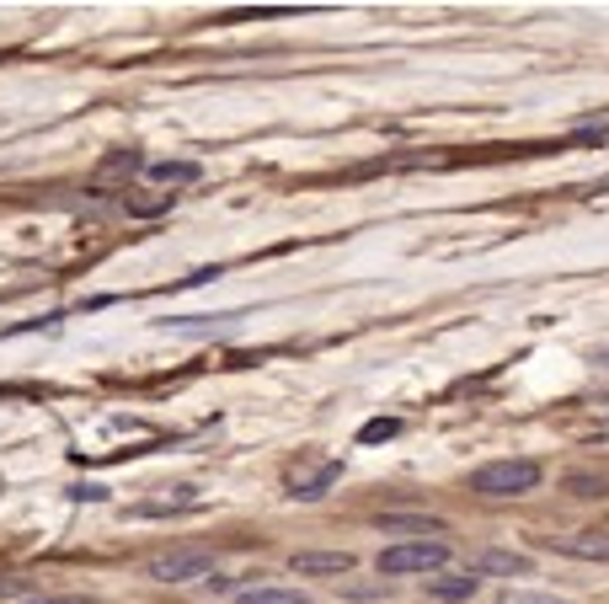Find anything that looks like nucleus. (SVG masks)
Segmentation results:
<instances>
[{
    "label": "nucleus",
    "instance_id": "nucleus-1",
    "mask_svg": "<svg viewBox=\"0 0 609 604\" xmlns=\"http://www.w3.org/2000/svg\"><path fill=\"white\" fill-rule=\"evenodd\" d=\"M540 466L535 460H487L481 471H471V492L481 498H524V492L540 487Z\"/></svg>",
    "mask_w": 609,
    "mask_h": 604
},
{
    "label": "nucleus",
    "instance_id": "nucleus-2",
    "mask_svg": "<svg viewBox=\"0 0 609 604\" xmlns=\"http://www.w3.org/2000/svg\"><path fill=\"white\" fill-rule=\"evenodd\" d=\"M449 562V546L444 540H406V546H390L380 551V578H406V572H439Z\"/></svg>",
    "mask_w": 609,
    "mask_h": 604
},
{
    "label": "nucleus",
    "instance_id": "nucleus-3",
    "mask_svg": "<svg viewBox=\"0 0 609 604\" xmlns=\"http://www.w3.org/2000/svg\"><path fill=\"white\" fill-rule=\"evenodd\" d=\"M145 572L155 583H209L214 578V556L209 551H166V556H150Z\"/></svg>",
    "mask_w": 609,
    "mask_h": 604
},
{
    "label": "nucleus",
    "instance_id": "nucleus-4",
    "mask_svg": "<svg viewBox=\"0 0 609 604\" xmlns=\"http://www.w3.org/2000/svg\"><path fill=\"white\" fill-rule=\"evenodd\" d=\"M353 567H358L353 551H294L289 556L294 578H348Z\"/></svg>",
    "mask_w": 609,
    "mask_h": 604
},
{
    "label": "nucleus",
    "instance_id": "nucleus-5",
    "mask_svg": "<svg viewBox=\"0 0 609 604\" xmlns=\"http://www.w3.org/2000/svg\"><path fill=\"white\" fill-rule=\"evenodd\" d=\"M342 476V460H316V466H289V476H284V487H289V498H321L326 487H332Z\"/></svg>",
    "mask_w": 609,
    "mask_h": 604
},
{
    "label": "nucleus",
    "instance_id": "nucleus-6",
    "mask_svg": "<svg viewBox=\"0 0 609 604\" xmlns=\"http://www.w3.org/2000/svg\"><path fill=\"white\" fill-rule=\"evenodd\" d=\"M561 556H583V562H609V535L604 530H572V535H551L545 540Z\"/></svg>",
    "mask_w": 609,
    "mask_h": 604
},
{
    "label": "nucleus",
    "instance_id": "nucleus-7",
    "mask_svg": "<svg viewBox=\"0 0 609 604\" xmlns=\"http://www.w3.org/2000/svg\"><path fill=\"white\" fill-rule=\"evenodd\" d=\"M230 594H236V604H310L305 588H289V583H241Z\"/></svg>",
    "mask_w": 609,
    "mask_h": 604
},
{
    "label": "nucleus",
    "instance_id": "nucleus-8",
    "mask_svg": "<svg viewBox=\"0 0 609 604\" xmlns=\"http://www.w3.org/2000/svg\"><path fill=\"white\" fill-rule=\"evenodd\" d=\"M529 567L535 562H529L524 551H487L476 562V572H497V578H529Z\"/></svg>",
    "mask_w": 609,
    "mask_h": 604
},
{
    "label": "nucleus",
    "instance_id": "nucleus-9",
    "mask_svg": "<svg viewBox=\"0 0 609 604\" xmlns=\"http://www.w3.org/2000/svg\"><path fill=\"white\" fill-rule=\"evenodd\" d=\"M481 588L476 572H465V578H428V599H444V604H455V599H471Z\"/></svg>",
    "mask_w": 609,
    "mask_h": 604
},
{
    "label": "nucleus",
    "instance_id": "nucleus-10",
    "mask_svg": "<svg viewBox=\"0 0 609 604\" xmlns=\"http://www.w3.org/2000/svg\"><path fill=\"white\" fill-rule=\"evenodd\" d=\"M150 177L166 182V188H187V182H198V166L193 161H155Z\"/></svg>",
    "mask_w": 609,
    "mask_h": 604
},
{
    "label": "nucleus",
    "instance_id": "nucleus-11",
    "mask_svg": "<svg viewBox=\"0 0 609 604\" xmlns=\"http://www.w3.org/2000/svg\"><path fill=\"white\" fill-rule=\"evenodd\" d=\"M380 530H390V535H396V530H406V535H444V524L439 519H412V514H385L380 519Z\"/></svg>",
    "mask_w": 609,
    "mask_h": 604
},
{
    "label": "nucleus",
    "instance_id": "nucleus-12",
    "mask_svg": "<svg viewBox=\"0 0 609 604\" xmlns=\"http://www.w3.org/2000/svg\"><path fill=\"white\" fill-rule=\"evenodd\" d=\"M139 166H145V161H139V150H113V156L97 166V182H107V177H134Z\"/></svg>",
    "mask_w": 609,
    "mask_h": 604
},
{
    "label": "nucleus",
    "instance_id": "nucleus-13",
    "mask_svg": "<svg viewBox=\"0 0 609 604\" xmlns=\"http://www.w3.org/2000/svg\"><path fill=\"white\" fill-rule=\"evenodd\" d=\"M497 604H572L567 594H540V588H519V583H508L503 594H497Z\"/></svg>",
    "mask_w": 609,
    "mask_h": 604
},
{
    "label": "nucleus",
    "instance_id": "nucleus-14",
    "mask_svg": "<svg viewBox=\"0 0 609 604\" xmlns=\"http://www.w3.org/2000/svg\"><path fill=\"white\" fill-rule=\"evenodd\" d=\"M198 498H193V487H171V498H150L139 514H166V508H193Z\"/></svg>",
    "mask_w": 609,
    "mask_h": 604
},
{
    "label": "nucleus",
    "instance_id": "nucleus-15",
    "mask_svg": "<svg viewBox=\"0 0 609 604\" xmlns=\"http://www.w3.org/2000/svg\"><path fill=\"white\" fill-rule=\"evenodd\" d=\"M171 209V193H155V198H129V214H145V220H150V214H166Z\"/></svg>",
    "mask_w": 609,
    "mask_h": 604
},
{
    "label": "nucleus",
    "instance_id": "nucleus-16",
    "mask_svg": "<svg viewBox=\"0 0 609 604\" xmlns=\"http://www.w3.org/2000/svg\"><path fill=\"white\" fill-rule=\"evenodd\" d=\"M572 492H577V498H604V482H593V476H572Z\"/></svg>",
    "mask_w": 609,
    "mask_h": 604
},
{
    "label": "nucleus",
    "instance_id": "nucleus-17",
    "mask_svg": "<svg viewBox=\"0 0 609 604\" xmlns=\"http://www.w3.org/2000/svg\"><path fill=\"white\" fill-rule=\"evenodd\" d=\"M390 433H396V423H390V417H380V423H364V433H358V439L374 444V439H390Z\"/></svg>",
    "mask_w": 609,
    "mask_h": 604
},
{
    "label": "nucleus",
    "instance_id": "nucleus-18",
    "mask_svg": "<svg viewBox=\"0 0 609 604\" xmlns=\"http://www.w3.org/2000/svg\"><path fill=\"white\" fill-rule=\"evenodd\" d=\"M33 594V583H22V578H0V599H27Z\"/></svg>",
    "mask_w": 609,
    "mask_h": 604
}]
</instances>
